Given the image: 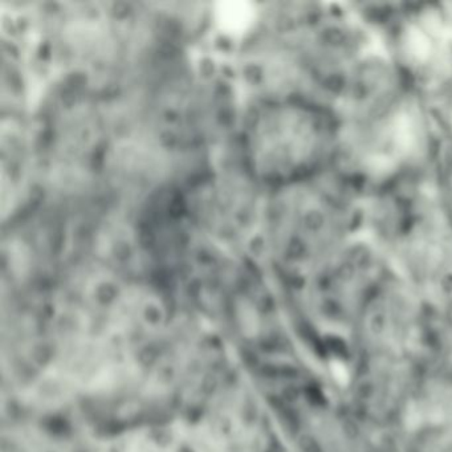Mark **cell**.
<instances>
[{
    "instance_id": "obj_1",
    "label": "cell",
    "mask_w": 452,
    "mask_h": 452,
    "mask_svg": "<svg viewBox=\"0 0 452 452\" xmlns=\"http://www.w3.org/2000/svg\"><path fill=\"white\" fill-rule=\"evenodd\" d=\"M334 110L333 171L363 202L427 182L438 141L430 106L378 44L356 68Z\"/></svg>"
},
{
    "instance_id": "obj_2",
    "label": "cell",
    "mask_w": 452,
    "mask_h": 452,
    "mask_svg": "<svg viewBox=\"0 0 452 452\" xmlns=\"http://www.w3.org/2000/svg\"><path fill=\"white\" fill-rule=\"evenodd\" d=\"M366 235L399 277L435 302L452 298V225L427 182L365 202Z\"/></svg>"
},
{
    "instance_id": "obj_3",
    "label": "cell",
    "mask_w": 452,
    "mask_h": 452,
    "mask_svg": "<svg viewBox=\"0 0 452 452\" xmlns=\"http://www.w3.org/2000/svg\"><path fill=\"white\" fill-rule=\"evenodd\" d=\"M276 193V248L300 282L366 232L365 202L333 170Z\"/></svg>"
},
{
    "instance_id": "obj_4",
    "label": "cell",
    "mask_w": 452,
    "mask_h": 452,
    "mask_svg": "<svg viewBox=\"0 0 452 452\" xmlns=\"http://www.w3.org/2000/svg\"><path fill=\"white\" fill-rule=\"evenodd\" d=\"M338 117L333 106L296 97H275L250 130L255 173L275 190L333 170Z\"/></svg>"
},
{
    "instance_id": "obj_5",
    "label": "cell",
    "mask_w": 452,
    "mask_h": 452,
    "mask_svg": "<svg viewBox=\"0 0 452 452\" xmlns=\"http://www.w3.org/2000/svg\"><path fill=\"white\" fill-rule=\"evenodd\" d=\"M352 3L381 51L424 98L452 87V0Z\"/></svg>"
},
{
    "instance_id": "obj_6",
    "label": "cell",
    "mask_w": 452,
    "mask_h": 452,
    "mask_svg": "<svg viewBox=\"0 0 452 452\" xmlns=\"http://www.w3.org/2000/svg\"><path fill=\"white\" fill-rule=\"evenodd\" d=\"M395 431L404 452H452V374L426 370Z\"/></svg>"
},
{
    "instance_id": "obj_7",
    "label": "cell",
    "mask_w": 452,
    "mask_h": 452,
    "mask_svg": "<svg viewBox=\"0 0 452 452\" xmlns=\"http://www.w3.org/2000/svg\"><path fill=\"white\" fill-rule=\"evenodd\" d=\"M427 186L442 215L452 225V141L438 132Z\"/></svg>"
},
{
    "instance_id": "obj_8",
    "label": "cell",
    "mask_w": 452,
    "mask_h": 452,
    "mask_svg": "<svg viewBox=\"0 0 452 452\" xmlns=\"http://www.w3.org/2000/svg\"><path fill=\"white\" fill-rule=\"evenodd\" d=\"M215 20L221 32L231 36H243L256 23V7L245 2H223L216 7Z\"/></svg>"
},
{
    "instance_id": "obj_9",
    "label": "cell",
    "mask_w": 452,
    "mask_h": 452,
    "mask_svg": "<svg viewBox=\"0 0 452 452\" xmlns=\"http://www.w3.org/2000/svg\"><path fill=\"white\" fill-rule=\"evenodd\" d=\"M438 132L452 141V87L427 99Z\"/></svg>"
}]
</instances>
